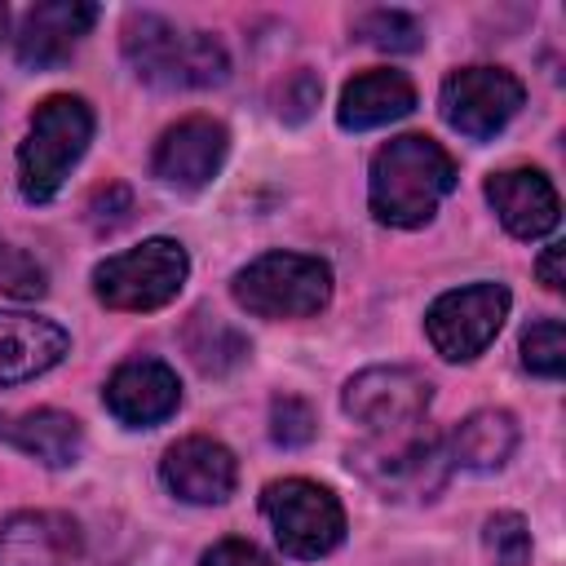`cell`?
<instances>
[{
  "label": "cell",
  "instance_id": "obj_9",
  "mask_svg": "<svg viewBox=\"0 0 566 566\" xmlns=\"http://www.w3.org/2000/svg\"><path fill=\"white\" fill-rule=\"evenodd\" d=\"M522 102H526V88L504 66H460L442 80V93H438L442 119L469 142H491L522 111Z\"/></svg>",
  "mask_w": 566,
  "mask_h": 566
},
{
  "label": "cell",
  "instance_id": "obj_5",
  "mask_svg": "<svg viewBox=\"0 0 566 566\" xmlns=\"http://www.w3.org/2000/svg\"><path fill=\"white\" fill-rule=\"evenodd\" d=\"M230 292L256 318H310L332 301V265L305 252H265L234 270Z\"/></svg>",
  "mask_w": 566,
  "mask_h": 566
},
{
  "label": "cell",
  "instance_id": "obj_29",
  "mask_svg": "<svg viewBox=\"0 0 566 566\" xmlns=\"http://www.w3.org/2000/svg\"><path fill=\"white\" fill-rule=\"evenodd\" d=\"M562 256H566V248H562V243H548L544 256H539V265H535V274H539V283H544L548 292H562V287H566V279H562Z\"/></svg>",
  "mask_w": 566,
  "mask_h": 566
},
{
  "label": "cell",
  "instance_id": "obj_26",
  "mask_svg": "<svg viewBox=\"0 0 566 566\" xmlns=\"http://www.w3.org/2000/svg\"><path fill=\"white\" fill-rule=\"evenodd\" d=\"M44 287H49L44 283V270L27 252L0 243V292H9L18 301H35V296H44Z\"/></svg>",
  "mask_w": 566,
  "mask_h": 566
},
{
  "label": "cell",
  "instance_id": "obj_18",
  "mask_svg": "<svg viewBox=\"0 0 566 566\" xmlns=\"http://www.w3.org/2000/svg\"><path fill=\"white\" fill-rule=\"evenodd\" d=\"M0 442H9L13 451L49 464V469H66L84 455V429L71 411L57 407H35V411H18V416H0Z\"/></svg>",
  "mask_w": 566,
  "mask_h": 566
},
{
  "label": "cell",
  "instance_id": "obj_11",
  "mask_svg": "<svg viewBox=\"0 0 566 566\" xmlns=\"http://www.w3.org/2000/svg\"><path fill=\"white\" fill-rule=\"evenodd\" d=\"M230 155V133L221 119H208V115H190L181 124H172L159 142H155V155H150V172L172 186V190H203L221 164Z\"/></svg>",
  "mask_w": 566,
  "mask_h": 566
},
{
  "label": "cell",
  "instance_id": "obj_20",
  "mask_svg": "<svg viewBox=\"0 0 566 566\" xmlns=\"http://www.w3.org/2000/svg\"><path fill=\"white\" fill-rule=\"evenodd\" d=\"M517 451V420L509 411H495V407H482L473 416H464L451 433V464L460 469H473V473H495L509 464V455Z\"/></svg>",
  "mask_w": 566,
  "mask_h": 566
},
{
  "label": "cell",
  "instance_id": "obj_3",
  "mask_svg": "<svg viewBox=\"0 0 566 566\" xmlns=\"http://www.w3.org/2000/svg\"><path fill=\"white\" fill-rule=\"evenodd\" d=\"M93 142V106L75 93H53L35 106L18 146V190L27 203H49Z\"/></svg>",
  "mask_w": 566,
  "mask_h": 566
},
{
  "label": "cell",
  "instance_id": "obj_30",
  "mask_svg": "<svg viewBox=\"0 0 566 566\" xmlns=\"http://www.w3.org/2000/svg\"><path fill=\"white\" fill-rule=\"evenodd\" d=\"M4 31H9V9L0 4V40H4Z\"/></svg>",
  "mask_w": 566,
  "mask_h": 566
},
{
  "label": "cell",
  "instance_id": "obj_19",
  "mask_svg": "<svg viewBox=\"0 0 566 566\" xmlns=\"http://www.w3.org/2000/svg\"><path fill=\"white\" fill-rule=\"evenodd\" d=\"M416 111V88L402 71H389V66H376V71H363L354 75L345 88H340V106H336V119L340 128L349 133H367V128H380V124H394L402 115Z\"/></svg>",
  "mask_w": 566,
  "mask_h": 566
},
{
  "label": "cell",
  "instance_id": "obj_25",
  "mask_svg": "<svg viewBox=\"0 0 566 566\" xmlns=\"http://www.w3.org/2000/svg\"><path fill=\"white\" fill-rule=\"evenodd\" d=\"M314 433H318V416L305 398L279 394L270 402V438L279 447H305V442H314Z\"/></svg>",
  "mask_w": 566,
  "mask_h": 566
},
{
  "label": "cell",
  "instance_id": "obj_27",
  "mask_svg": "<svg viewBox=\"0 0 566 566\" xmlns=\"http://www.w3.org/2000/svg\"><path fill=\"white\" fill-rule=\"evenodd\" d=\"M318 93H323V84H318V75L314 71H292L287 80H283V88H279V119H287V124H301V119H310V111L318 106Z\"/></svg>",
  "mask_w": 566,
  "mask_h": 566
},
{
  "label": "cell",
  "instance_id": "obj_28",
  "mask_svg": "<svg viewBox=\"0 0 566 566\" xmlns=\"http://www.w3.org/2000/svg\"><path fill=\"white\" fill-rule=\"evenodd\" d=\"M199 566H279L265 548H256L252 539H217L203 557H199Z\"/></svg>",
  "mask_w": 566,
  "mask_h": 566
},
{
  "label": "cell",
  "instance_id": "obj_22",
  "mask_svg": "<svg viewBox=\"0 0 566 566\" xmlns=\"http://www.w3.org/2000/svg\"><path fill=\"white\" fill-rule=\"evenodd\" d=\"M354 35L385 53H416L424 44V22L402 9H367L354 18Z\"/></svg>",
  "mask_w": 566,
  "mask_h": 566
},
{
  "label": "cell",
  "instance_id": "obj_17",
  "mask_svg": "<svg viewBox=\"0 0 566 566\" xmlns=\"http://www.w3.org/2000/svg\"><path fill=\"white\" fill-rule=\"evenodd\" d=\"M71 349V336L40 314L0 310V385H22L53 371Z\"/></svg>",
  "mask_w": 566,
  "mask_h": 566
},
{
  "label": "cell",
  "instance_id": "obj_15",
  "mask_svg": "<svg viewBox=\"0 0 566 566\" xmlns=\"http://www.w3.org/2000/svg\"><path fill=\"white\" fill-rule=\"evenodd\" d=\"M97 22V4L88 0H53V4H35L18 35H13V53L27 71H44V66H57L66 62L80 40L93 31Z\"/></svg>",
  "mask_w": 566,
  "mask_h": 566
},
{
  "label": "cell",
  "instance_id": "obj_10",
  "mask_svg": "<svg viewBox=\"0 0 566 566\" xmlns=\"http://www.w3.org/2000/svg\"><path fill=\"white\" fill-rule=\"evenodd\" d=\"M340 402L371 433H389V429L420 424V416L433 402V385L416 367H398V363H389V367H363L358 376H349Z\"/></svg>",
  "mask_w": 566,
  "mask_h": 566
},
{
  "label": "cell",
  "instance_id": "obj_8",
  "mask_svg": "<svg viewBox=\"0 0 566 566\" xmlns=\"http://www.w3.org/2000/svg\"><path fill=\"white\" fill-rule=\"evenodd\" d=\"M509 305L513 296L504 283H469L442 292L424 314V336L447 363H469L500 336Z\"/></svg>",
  "mask_w": 566,
  "mask_h": 566
},
{
  "label": "cell",
  "instance_id": "obj_21",
  "mask_svg": "<svg viewBox=\"0 0 566 566\" xmlns=\"http://www.w3.org/2000/svg\"><path fill=\"white\" fill-rule=\"evenodd\" d=\"M186 354H190V363H195L203 376H226V371H234V367L248 363L252 345H248V336H243L239 327H230L226 318L199 310V314H190V323H186Z\"/></svg>",
  "mask_w": 566,
  "mask_h": 566
},
{
  "label": "cell",
  "instance_id": "obj_14",
  "mask_svg": "<svg viewBox=\"0 0 566 566\" xmlns=\"http://www.w3.org/2000/svg\"><path fill=\"white\" fill-rule=\"evenodd\" d=\"M80 557L84 535L66 513L27 509L0 526V566H80Z\"/></svg>",
  "mask_w": 566,
  "mask_h": 566
},
{
  "label": "cell",
  "instance_id": "obj_7",
  "mask_svg": "<svg viewBox=\"0 0 566 566\" xmlns=\"http://www.w3.org/2000/svg\"><path fill=\"white\" fill-rule=\"evenodd\" d=\"M261 513L287 557H327L345 539V509L340 500L310 478H279L261 491Z\"/></svg>",
  "mask_w": 566,
  "mask_h": 566
},
{
  "label": "cell",
  "instance_id": "obj_16",
  "mask_svg": "<svg viewBox=\"0 0 566 566\" xmlns=\"http://www.w3.org/2000/svg\"><path fill=\"white\" fill-rule=\"evenodd\" d=\"M486 203L495 208L500 226L513 239H526V243L553 234L557 230V217H562L557 190H553V181L539 168H504V172H491L486 177Z\"/></svg>",
  "mask_w": 566,
  "mask_h": 566
},
{
  "label": "cell",
  "instance_id": "obj_6",
  "mask_svg": "<svg viewBox=\"0 0 566 566\" xmlns=\"http://www.w3.org/2000/svg\"><path fill=\"white\" fill-rule=\"evenodd\" d=\"M190 274V256L177 239H146L128 252H115L106 261L93 265V296L106 310H164L168 301H177V292L186 287Z\"/></svg>",
  "mask_w": 566,
  "mask_h": 566
},
{
  "label": "cell",
  "instance_id": "obj_24",
  "mask_svg": "<svg viewBox=\"0 0 566 566\" xmlns=\"http://www.w3.org/2000/svg\"><path fill=\"white\" fill-rule=\"evenodd\" d=\"M486 553L495 566H526L531 562V531H526V517L522 513H495L486 517Z\"/></svg>",
  "mask_w": 566,
  "mask_h": 566
},
{
  "label": "cell",
  "instance_id": "obj_4",
  "mask_svg": "<svg viewBox=\"0 0 566 566\" xmlns=\"http://www.w3.org/2000/svg\"><path fill=\"white\" fill-rule=\"evenodd\" d=\"M349 469L385 500H433L447 486V442L420 424L371 433L349 447Z\"/></svg>",
  "mask_w": 566,
  "mask_h": 566
},
{
  "label": "cell",
  "instance_id": "obj_13",
  "mask_svg": "<svg viewBox=\"0 0 566 566\" xmlns=\"http://www.w3.org/2000/svg\"><path fill=\"white\" fill-rule=\"evenodd\" d=\"M159 478L186 504H221L234 495L239 464H234V451L226 442L195 433V438H181L164 451Z\"/></svg>",
  "mask_w": 566,
  "mask_h": 566
},
{
  "label": "cell",
  "instance_id": "obj_2",
  "mask_svg": "<svg viewBox=\"0 0 566 566\" xmlns=\"http://www.w3.org/2000/svg\"><path fill=\"white\" fill-rule=\"evenodd\" d=\"M128 71L159 93L217 88L230 75V53L212 31H186L159 13L133 9L119 31Z\"/></svg>",
  "mask_w": 566,
  "mask_h": 566
},
{
  "label": "cell",
  "instance_id": "obj_1",
  "mask_svg": "<svg viewBox=\"0 0 566 566\" xmlns=\"http://www.w3.org/2000/svg\"><path fill=\"white\" fill-rule=\"evenodd\" d=\"M455 190V159L424 133H402L371 155L367 208L380 226L416 230Z\"/></svg>",
  "mask_w": 566,
  "mask_h": 566
},
{
  "label": "cell",
  "instance_id": "obj_12",
  "mask_svg": "<svg viewBox=\"0 0 566 566\" xmlns=\"http://www.w3.org/2000/svg\"><path fill=\"white\" fill-rule=\"evenodd\" d=\"M102 402L119 424L150 429V424L168 420L181 407V380L159 358H128L111 371V380L102 389Z\"/></svg>",
  "mask_w": 566,
  "mask_h": 566
},
{
  "label": "cell",
  "instance_id": "obj_23",
  "mask_svg": "<svg viewBox=\"0 0 566 566\" xmlns=\"http://www.w3.org/2000/svg\"><path fill=\"white\" fill-rule=\"evenodd\" d=\"M522 367L544 376V380H557L566 371V327H562V318H539L522 332Z\"/></svg>",
  "mask_w": 566,
  "mask_h": 566
}]
</instances>
